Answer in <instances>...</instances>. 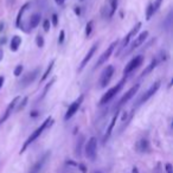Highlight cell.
<instances>
[{
    "label": "cell",
    "instance_id": "obj_1",
    "mask_svg": "<svg viewBox=\"0 0 173 173\" xmlns=\"http://www.w3.org/2000/svg\"><path fill=\"white\" fill-rule=\"evenodd\" d=\"M52 123H54V119H52L51 116H49V117H48V119H46V120H45V121H44V122L40 125V127H38V128H37V129H36V131H35L32 134H31L29 137H27V139H26V141L24 142V145H23V147H21V150H20V154L24 153V152L26 151V148H27V147H29V146H30V145H31L33 141H36L39 136L42 135V133H43V132H44V131H45L48 127H50Z\"/></svg>",
    "mask_w": 173,
    "mask_h": 173
},
{
    "label": "cell",
    "instance_id": "obj_2",
    "mask_svg": "<svg viewBox=\"0 0 173 173\" xmlns=\"http://www.w3.org/2000/svg\"><path fill=\"white\" fill-rule=\"evenodd\" d=\"M125 82H126V79L123 78V79H122V81H120V82H119L116 85L112 87V88H110V89H109V90H108V91H107V93H106L103 96L101 97V100H100V104H101V106L107 104V103H108V102H109V101H110V100H112V98L115 96L116 94H117V93H119V91L122 89V87H123Z\"/></svg>",
    "mask_w": 173,
    "mask_h": 173
},
{
    "label": "cell",
    "instance_id": "obj_3",
    "mask_svg": "<svg viewBox=\"0 0 173 173\" xmlns=\"http://www.w3.org/2000/svg\"><path fill=\"white\" fill-rule=\"evenodd\" d=\"M113 75H114V66H113V65H108V66L102 71V74H101L100 81H98V88H100V89L106 88V87L109 84V82H110Z\"/></svg>",
    "mask_w": 173,
    "mask_h": 173
},
{
    "label": "cell",
    "instance_id": "obj_4",
    "mask_svg": "<svg viewBox=\"0 0 173 173\" xmlns=\"http://www.w3.org/2000/svg\"><path fill=\"white\" fill-rule=\"evenodd\" d=\"M96 151H97V140L95 136H91L87 144H85V156L94 161L95 158H96Z\"/></svg>",
    "mask_w": 173,
    "mask_h": 173
},
{
    "label": "cell",
    "instance_id": "obj_5",
    "mask_svg": "<svg viewBox=\"0 0 173 173\" xmlns=\"http://www.w3.org/2000/svg\"><path fill=\"white\" fill-rule=\"evenodd\" d=\"M142 62H144V56H141V55L135 56V57L125 66V69H123V75L127 76V75L132 74L135 69H137V68L142 64Z\"/></svg>",
    "mask_w": 173,
    "mask_h": 173
},
{
    "label": "cell",
    "instance_id": "obj_6",
    "mask_svg": "<svg viewBox=\"0 0 173 173\" xmlns=\"http://www.w3.org/2000/svg\"><path fill=\"white\" fill-rule=\"evenodd\" d=\"M83 100H84V96L81 95V96L78 97V98H76V100L69 106V108H68V110H66V113H65V115H64V120H65V121H68L69 119H71L73 116L76 114L77 110L79 109V107H81V104H82V102H83Z\"/></svg>",
    "mask_w": 173,
    "mask_h": 173
},
{
    "label": "cell",
    "instance_id": "obj_7",
    "mask_svg": "<svg viewBox=\"0 0 173 173\" xmlns=\"http://www.w3.org/2000/svg\"><path fill=\"white\" fill-rule=\"evenodd\" d=\"M115 46H117V40L116 42H113L106 50H104V52L98 57V59H97L96 62V66L95 68H98V66H101L102 64H104L108 59H109V57L112 56V54L114 52V50H115Z\"/></svg>",
    "mask_w": 173,
    "mask_h": 173
},
{
    "label": "cell",
    "instance_id": "obj_8",
    "mask_svg": "<svg viewBox=\"0 0 173 173\" xmlns=\"http://www.w3.org/2000/svg\"><path fill=\"white\" fill-rule=\"evenodd\" d=\"M39 74V69H35L33 71H30V73H26L25 75H23L21 79L19 82V87L20 88H26L27 85H30Z\"/></svg>",
    "mask_w": 173,
    "mask_h": 173
},
{
    "label": "cell",
    "instance_id": "obj_9",
    "mask_svg": "<svg viewBox=\"0 0 173 173\" xmlns=\"http://www.w3.org/2000/svg\"><path fill=\"white\" fill-rule=\"evenodd\" d=\"M141 25H142L141 23H137V24H136V25H135V26H134V27H133V29L131 30V32H129V33H128V35H127V36H126V37L123 38V40H122V43H121V45L119 46V50H117V54H120V52H121V51H122V50H123V49H125V48H126V46L128 45V43L131 42V39L133 38V37H134L135 35H136V33L139 32V30H140Z\"/></svg>",
    "mask_w": 173,
    "mask_h": 173
},
{
    "label": "cell",
    "instance_id": "obj_10",
    "mask_svg": "<svg viewBox=\"0 0 173 173\" xmlns=\"http://www.w3.org/2000/svg\"><path fill=\"white\" fill-rule=\"evenodd\" d=\"M160 84H161V83H160V81H158V82L153 83V84L150 87V89H148V90H147V91H146V93L142 95V97L140 98V101H139V106H140V104H142V103H145V102H147V101H148L151 97L153 96L154 94H155V93L159 90Z\"/></svg>",
    "mask_w": 173,
    "mask_h": 173
},
{
    "label": "cell",
    "instance_id": "obj_11",
    "mask_svg": "<svg viewBox=\"0 0 173 173\" xmlns=\"http://www.w3.org/2000/svg\"><path fill=\"white\" fill-rule=\"evenodd\" d=\"M147 37H148V31H144V32H141V33H140V35L134 39V42L131 44V48L127 50V52H126V54H131L133 50L137 49L140 45H142V44L145 43V40L147 39Z\"/></svg>",
    "mask_w": 173,
    "mask_h": 173
},
{
    "label": "cell",
    "instance_id": "obj_12",
    "mask_svg": "<svg viewBox=\"0 0 173 173\" xmlns=\"http://www.w3.org/2000/svg\"><path fill=\"white\" fill-rule=\"evenodd\" d=\"M20 101V97L19 96H17V97H14L12 101H11V103L7 106V108H6V110H5V113H4V115L0 117V125L1 123H4L8 117H10V115H11V113L13 112V109L16 108V106L18 104V102Z\"/></svg>",
    "mask_w": 173,
    "mask_h": 173
},
{
    "label": "cell",
    "instance_id": "obj_13",
    "mask_svg": "<svg viewBox=\"0 0 173 173\" xmlns=\"http://www.w3.org/2000/svg\"><path fill=\"white\" fill-rule=\"evenodd\" d=\"M49 155H50V152H46V153L44 154L39 160H37V161L32 165V167L30 168L29 173H39L40 172V171H42V168L44 167V165H45V162H46V160H48Z\"/></svg>",
    "mask_w": 173,
    "mask_h": 173
},
{
    "label": "cell",
    "instance_id": "obj_14",
    "mask_svg": "<svg viewBox=\"0 0 173 173\" xmlns=\"http://www.w3.org/2000/svg\"><path fill=\"white\" fill-rule=\"evenodd\" d=\"M97 46H98V42H97V43H95V44H94V45H93V46H91V48L89 49L88 54H87V55L84 56L83 60L81 62V65H79V69H78L79 71H81V70H83V69L85 68V65L88 64V62H89V60L91 59V57H93V56L95 55V52H96V50H97Z\"/></svg>",
    "mask_w": 173,
    "mask_h": 173
},
{
    "label": "cell",
    "instance_id": "obj_15",
    "mask_svg": "<svg viewBox=\"0 0 173 173\" xmlns=\"http://www.w3.org/2000/svg\"><path fill=\"white\" fill-rule=\"evenodd\" d=\"M139 88H140V84H135L134 87H132V88H131V89H129V90L123 95V97L120 100V102H119V107H120V106H123L125 103H127V102H128V101H129V100H131V98H132V97L134 96L135 94L137 93Z\"/></svg>",
    "mask_w": 173,
    "mask_h": 173
},
{
    "label": "cell",
    "instance_id": "obj_16",
    "mask_svg": "<svg viewBox=\"0 0 173 173\" xmlns=\"http://www.w3.org/2000/svg\"><path fill=\"white\" fill-rule=\"evenodd\" d=\"M136 150L141 153H145V152H148L150 151V142L146 140V139H141L137 144H136Z\"/></svg>",
    "mask_w": 173,
    "mask_h": 173
},
{
    "label": "cell",
    "instance_id": "obj_17",
    "mask_svg": "<svg viewBox=\"0 0 173 173\" xmlns=\"http://www.w3.org/2000/svg\"><path fill=\"white\" fill-rule=\"evenodd\" d=\"M40 18L42 16L39 13H35L30 17V20H29V27L30 29H36L38 26V24L40 23Z\"/></svg>",
    "mask_w": 173,
    "mask_h": 173
},
{
    "label": "cell",
    "instance_id": "obj_18",
    "mask_svg": "<svg viewBox=\"0 0 173 173\" xmlns=\"http://www.w3.org/2000/svg\"><path fill=\"white\" fill-rule=\"evenodd\" d=\"M20 44H21V38H20L19 36H14V37H12V39H11V44H10V49H11V51H13V52L18 51Z\"/></svg>",
    "mask_w": 173,
    "mask_h": 173
},
{
    "label": "cell",
    "instance_id": "obj_19",
    "mask_svg": "<svg viewBox=\"0 0 173 173\" xmlns=\"http://www.w3.org/2000/svg\"><path fill=\"white\" fill-rule=\"evenodd\" d=\"M117 116H119V113H116L115 115L113 116V119H112V121H110V125H109V127H108V129H107V132H106V136H104V140H107L110 134H112V132H113V129H114V127H115V122L116 120H117Z\"/></svg>",
    "mask_w": 173,
    "mask_h": 173
},
{
    "label": "cell",
    "instance_id": "obj_20",
    "mask_svg": "<svg viewBox=\"0 0 173 173\" xmlns=\"http://www.w3.org/2000/svg\"><path fill=\"white\" fill-rule=\"evenodd\" d=\"M156 64H158V60L156 59H152V62L147 65V68L142 71V74H141V76H147L150 73H152L154 69H155V66H156Z\"/></svg>",
    "mask_w": 173,
    "mask_h": 173
},
{
    "label": "cell",
    "instance_id": "obj_21",
    "mask_svg": "<svg viewBox=\"0 0 173 173\" xmlns=\"http://www.w3.org/2000/svg\"><path fill=\"white\" fill-rule=\"evenodd\" d=\"M30 6V2H26L21 8L19 10V12H18V14H17V19H16V25L19 27L20 26V20H21V17H23V14H24V12L26 11V8Z\"/></svg>",
    "mask_w": 173,
    "mask_h": 173
},
{
    "label": "cell",
    "instance_id": "obj_22",
    "mask_svg": "<svg viewBox=\"0 0 173 173\" xmlns=\"http://www.w3.org/2000/svg\"><path fill=\"white\" fill-rule=\"evenodd\" d=\"M83 142H84V136L81 135L79 139L77 140L76 144V148H75V153H76L77 156H81V152H82V146H83Z\"/></svg>",
    "mask_w": 173,
    "mask_h": 173
},
{
    "label": "cell",
    "instance_id": "obj_23",
    "mask_svg": "<svg viewBox=\"0 0 173 173\" xmlns=\"http://www.w3.org/2000/svg\"><path fill=\"white\" fill-rule=\"evenodd\" d=\"M54 64H55V59H52L51 62H50V64H49V66L46 68V70H45V73L43 74V76H42V78H40V82H44L48 77H49V75H50V73H51V70L54 69Z\"/></svg>",
    "mask_w": 173,
    "mask_h": 173
},
{
    "label": "cell",
    "instance_id": "obj_24",
    "mask_svg": "<svg viewBox=\"0 0 173 173\" xmlns=\"http://www.w3.org/2000/svg\"><path fill=\"white\" fill-rule=\"evenodd\" d=\"M54 83H55V78H52V79H51V81H50V82H49V83H48V84L45 85V88H44V90H43V94H42V96H40V100L45 97V95L48 94L49 89H50V88L52 87V84H54Z\"/></svg>",
    "mask_w": 173,
    "mask_h": 173
},
{
    "label": "cell",
    "instance_id": "obj_25",
    "mask_svg": "<svg viewBox=\"0 0 173 173\" xmlns=\"http://www.w3.org/2000/svg\"><path fill=\"white\" fill-rule=\"evenodd\" d=\"M93 26H94V21H93V20L88 21V24H87V26H85V36H87V37H89V36L91 35Z\"/></svg>",
    "mask_w": 173,
    "mask_h": 173
},
{
    "label": "cell",
    "instance_id": "obj_26",
    "mask_svg": "<svg viewBox=\"0 0 173 173\" xmlns=\"http://www.w3.org/2000/svg\"><path fill=\"white\" fill-rule=\"evenodd\" d=\"M154 14L153 12V6H152V4H150L148 5V7H147V12H146V19L150 20L152 18V16Z\"/></svg>",
    "mask_w": 173,
    "mask_h": 173
},
{
    "label": "cell",
    "instance_id": "obj_27",
    "mask_svg": "<svg viewBox=\"0 0 173 173\" xmlns=\"http://www.w3.org/2000/svg\"><path fill=\"white\" fill-rule=\"evenodd\" d=\"M44 37L42 36V35H38L37 37H36V44H37V46L38 48H43L44 46Z\"/></svg>",
    "mask_w": 173,
    "mask_h": 173
},
{
    "label": "cell",
    "instance_id": "obj_28",
    "mask_svg": "<svg viewBox=\"0 0 173 173\" xmlns=\"http://www.w3.org/2000/svg\"><path fill=\"white\" fill-rule=\"evenodd\" d=\"M50 27H51V23H50V20L45 19L44 20V23H43V29H44V31H45V32H48V31L50 30Z\"/></svg>",
    "mask_w": 173,
    "mask_h": 173
},
{
    "label": "cell",
    "instance_id": "obj_29",
    "mask_svg": "<svg viewBox=\"0 0 173 173\" xmlns=\"http://www.w3.org/2000/svg\"><path fill=\"white\" fill-rule=\"evenodd\" d=\"M161 2H162V0H155V1H154V4L152 5V6H153L154 13H156V11L159 10V7L161 6Z\"/></svg>",
    "mask_w": 173,
    "mask_h": 173
},
{
    "label": "cell",
    "instance_id": "obj_30",
    "mask_svg": "<svg viewBox=\"0 0 173 173\" xmlns=\"http://www.w3.org/2000/svg\"><path fill=\"white\" fill-rule=\"evenodd\" d=\"M21 73H23V65L21 64H18L17 66H16V69H14V76L19 77L21 75Z\"/></svg>",
    "mask_w": 173,
    "mask_h": 173
},
{
    "label": "cell",
    "instance_id": "obj_31",
    "mask_svg": "<svg viewBox=\"0 0 173 173\" xmlns=\"http://www.w3.org/2000/svg\"><path fill=\"white\" fill-rule=\"evenodd\" d=\"M64 38H65V32H64V30H60V32H59V37H58V44H63Z\"/></svg>",
    "mask_w": 173,
    "mask_h": 173
},
{
    "label": "cell",
    "instance_id": "obj_32",
    "mask_svg": "<svg viewBox=\"0 0 173 173\" xmlns=\"http://www.w3.org/2000/svg\"><path fill=\"white\" fill-rule=\"evenodd\" d=\"M51 23H52V26H57L58 25V16L56 13L52 14V17H51Z\"/></svg>",
    "mask_w": 173,
    "mask_h": 173
},
{
    "label": "cell",
    "instance_id": "obj_33",
    "mask_svg": "<svg viewBox=\"0 0 173 173\" xmlns=\"http://www.w3.org/2000/svg\"><path fill=\"white\" fill-rule=\"evenodd\" d=\"M27 97H24V100H23V102H20V104H19V107H18V110H20V109H23L25 106H26V103H27Z\"/></svg>",
    "mask_w": 173,
    "mask_h": 173
},
{
    "label": "cell",
    "instance_id": "obj_34",
    "mask_svg": "<svg viewBox=\"0 0 173 173\" xmlns=\"http://www.w3.org/2000/svg\"><path fill=\"white\" fill-rule=\"evenodd\" d=\"M153 173H162V171H161V164H160V162L156 164L155 168L153 170Z\"/></svg>",
    "mask_w": 173,
    "mask_h": 173
},
{
    "label": "cell",
    "instance_id": "obj_35",
    "mask_svg": "<svg viewBox=\"0 0 173 173\" xmlns=\"http://www.w3.org/2000/svg\"><path fill=\"white\" fill-rule=\"evenodd\" d=\"M165 170H166V172L167 173H173V168H172V165L168 162V164H166L165 165Z\"/></svg>",
    "mask_w": 173,
    "mask_h": 173
},
{
    "label": "cell",
    "instance_id": "obj_36",
    "mask_svg": "<svg viewBox=\"0 0 173 173\" xmlns=\"http://www.w3.org/2000/svg\"><path fill=\"white\" fill-rule=\"evenodd\" d=\"M77 166H78V168H79V170H81V172L85 173V172H87V171H88V170H87V167H85V165H84V164H78V165H77Z\"/></svg>",
    "mask_w": 173,
    "mask_h": 173
},
{
    "label": "cell",
    "instance_id": "obj_37",
    "mask_svg": "<svg viewBox=\"0 0 173 173\" xmlns=\"http://www.w3.org/2000/svg\"><path fill=\"white\" fill-rule=\"evenodd\" d=\"M66 164H68V165H70V166H77V164L75 162V161H73V160H68V161H66Z\"/></svg>",
    "mask_w": 173,
    "mask_h": 173
},
{
    "label": "cell",
    "instance_id": "obj_38",
    "mask_svg": "<svg viewBox=\"0 0 173 173\" xmlns=\"http://www.w3.org/2000/svg\"><path fill=\"white\" fill-rule=\"evenodd\" d=\"M4 82H5V77L0 76V89H1V88H2V85H4Z\"/></svg>",
    "mask_w": 173,
    "mask_h": 173
},
{
    "label": "cell",
    "instance_id": "obj_39",
    "mask_svg": "<svg viewBox=\"0 0 173 173\" xmlns=\"http://www.w3.org/2000/svg\"><path fill=\"white\" fill-rule=\"evenodd\" d=\"M55 2H56L57 5H63V4L65 2V0H55Z\"/></svg>",
    "mask_w": 173,
    "mask_h": 173
},
{
    "label": "cell",
    "instance_id": "obj_40",
    "mask_svg": "<svg viewBox=\"0 0 173 173\" xmlns=\"http://www.w3.org/2000/svg\"><path fill=\"white\" fill-rule=\"evenodd\" d=\"M31 116H32V117H36V116H38V112H32V113H31Z\"/></svg>",
    "mask_w": 173,
    "mask_h": 173
},
{
    "label": "cell",
    "instance_id": "obj_41",
    "mask_svg": "<svg viewBox=\"0 0 173 173\" xmlns=\"http://www.w3.org/2000/svg\"><path fill=\"white\" fill-rule=\"evenodd\" d=\"M2 56H4V51H2V49L0 48V60L2 59Z\"/></svg>",
    "mask_w": 173,
    "mask_h": 173
},
{
    "label": "cell",
    "instance_id": "obj_42",
    "mask_svg": "<svg viewBox=\"0 0 173 173\" xmlns=\"http://www.w3.org/2000/svg\"><path fill=\"white\" fill-rule=\"evenodd\" d=\"M133 173H139V170H137L136 167H134V168H133Z\"/></svg>",
    "mask_w": 173,
    "mask_h": 173
},
{
    "label": "cell",
    "instance_id": "obj_43",
    "mask_svg": "<svg viewBox=\"0 0 173 173\" xmlns=\"http://www.w3.org/2000/svg\"><path fill=\"white\" fill-rule=\"evenodd\" d=\"M75 12H76V14H79V7H76V10H75Z\"/></svg>",
    "mask_w": 173,
    "mask_h": 173
},
{
    "label": "cell",
    "instance_id": "obj_44",
    "mask_svg": "<svg viewBox=\"0 0 173 173\" xmlns=\"http://www.w3.org/2000/svg\"><path fill=\"white\" fill-rule=\"evenodd\" d=\"M95 173H101V172H95Z\"/></svg>",
    "mask_w": 173,
    "mask_h": 173
}]
</instances>
